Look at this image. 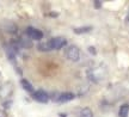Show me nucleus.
<instances>
[{"label":"nucleus","mask_w":129,"mask_h":117,"mask_svg":"<svg viewBox=\"0 0 129 117\" xmlns=\"http://www.w3.org/2000/svg\"><path fill=\"white\" fill-rule=\"evenodd\" d=\"M129 113V104H123L121 105L120 111H118V116L120 117H128Z\"/></svg>","instance_id":"9b49d317"},{"label":"nucleus","mask_w":129,"mask_h":117,"mask_svg":"<svg viewBox=\"0 0 129 117\" xmlns=\"http://www.w3.org/2000/svg\"><path fill=\"white\" fill-rule=\"evenodd\" d=\"M32 98L38 103H48L49 102V94L47 93L46 91L38 90V91H35L32 93Z\"/></svg>","instance_id":"20e7f679"},{"label":"nucleus","mask_w":129,"mask_h":117,"mask_svg":"<svg viewBox=\"0 0 129 117\" xmlns=\"http://www.w3.org/2000/svg\"><path fill=\"white\" fill-rule=\"evenodd\" d=\"M88 52L91 53V54H93V55H96V48L94 47H88Z\"/></svg>","instance_id":"4468645a"},{"label":"nucleus","mask_w":129,"mask_h":117,"mask_svg":"<svg viewBox=\"0 0 129 117\" xmlns=\"http://www.w3.org/2000/svg\"><path fill=\"white\" fill-rule=\"evenodd\" d=\"M64 55L72 62H77L80 59V49L77 46H69L67 47V49L64 50Z\"/></svg>","instance_id":"f03ea898"},{"label":"nucleus","mask_w":129,"mask_h":117,"mask_svg":"<svg viewBox=\"0 0 129 117\" xmlns=\"http://www.w3.org/2000/svg\"><path fill=\"white\" fill-rule=\"evenodd\" d=\"M77 116L78 117H93V112L90 108H81L77 111Z\"/></svg>","instance_id":"6e6552de"},{"label":"nucleus","mask_w":129,"mask_h":117,"mask_svg":"<svg viewBox=\"0 0 129 117\" xmlns=\"http://www.w3.org/2000/svg\"><path fill=\"white\" fill-rule=\"evenodd\" d=\"M92 30V26H81V28H75L74 32L77 35H83V33H87Z\"/></svg>","instance_id":"f8f14e48"},{"label":"nucleus","mask_w":129,"mask_h":117,"mask_svg":"<svg viewBox=\"0 0 129 117\" xmlns=\"http://www.w3.org/2000/svg\"><path fill=\"white\" fill-rule=\"evenodd\" d=\"M26 35L31 40H35V41H40V40L43 38V32H42L41 30H38L36 28H32V26H29L26 29Z\"/></svg>","instance_id":"423d86ee"},{"label":"nucleus","mask_w":129,"mask_h":117,"mask_svg":"<svg viewBox=\"0 0 129 117\" xmlns=\"http://www.w3.org/2000/svg\"><path fill=\"white\" fill-rule=\"evenodd\" d=\"M19 46H22V47H25V48H30L32 44H31V41H30V40H25V38H22V40L19 41Z\"/></svg>","instance_id":"ddd939ff"},{"label":"nucleus","mask_w":129,"mask_h":117,"mask_svg":"<svg viewBox=\"0 0 129 117\" xmlns=\"http://www.w3.org/2000/svg\"><path fill=\"white\" fill-rule=\"evenodd\" d=\"M94 3H96V7H101L102 3H99V1H94Z\"/></svg>","instance_id":"2eb2a0df"},{"label":"nucleus","mask_w":129,"mask_h":117,"mask_svg":"<svg viewBox=\"0 0 129 117\" xmlns=\"http://www.w3.org/2000/svg\"><path fill=\"white\" fill-rule=\"evenodd\" d=\"M49 42H50L53 50H59V49H61L62 47H64L67 44V41L63 37H54L51 40H49Z\"/></svg>","instance_id":"39448f33"},{"label":"nucleus","mask_w":129,"mask_h":117,"mask_svg":"<svg viewBox=\"0 0 129 117\" xmlns=\"http://www.w3.org/2000/svg\"><path fill=\"white\" fill-rule=\"evenodd\" d=\"M20 85L26 92H30V93H34V87L32 85L30 84V81H28L26 79H22L20 80Z\"/></svg>","instance_id":"9d476101"},{"label":"nucleus","mask_w":129,"mask_h":117,"mask_svg":"<svg viewBox=\"0 0 129 117\" xmlns=\"http://www.w3.org/2000/svg\"><path fill=\"white\" fill-rule=\"evenodd\" d=\"M37 49L38 50H41V52H50L53 50L51 49V46H50V42L49 41H47V42H42V43H38V46H37Z\"/></svg>","instance_id":"1a4fd4ad"},{"label":"nucleus","mask_w":129,"mask_h":117,"mask_svg":"<svg viewBox=\"0 0 129 117\" xmlns=\"http://www.w3.org/2000/svg\"><path fill=\"white\" fill-rule=\"evenodd\" d=\"M11 91H12V85L10 83H6V84H4L0 87V96L5 98V97H7V96L11 94Z\"/></svg>","instance_id":"0eeeda50"},{"label":"nucleus","mask_w":129,"mask_h":117,"mask_svg":"<svg viewBox=\"0 0 129 117\" xmlns=\"http://www.w3.org/2000/svg\"><path fill=\"white\" fill-rule=\"evenodd\" d=\"M53 98L55 99L56 102H60V103H68V102H71V100H73L74 93H72V92L56 93L55 96H53Z\"/></svg>","instance_id":"7ed1b4c3"},{"label":"nucleus","mask_w":129,"mask_h":117,"mask_svg":"<svg viewBox=\"0 0 129 117\" xmlns=\"http://www.w3.org/2000/svg\"><path fill=\"white\" fill-rule=\"evenodd\" d=\"M106 78V68L103 66H94L87 70V79L93 84H99Z\"/></svg>","instance_id":"f257e3e1"},{"label":"nucleus","mask_w":129,"mask_h":117,"mask_svg":"<svg viewBox=\"0 0 129 117\" xmlns=\"http://www.w3.org/2000/svg\"><path fill=\"white\" fill-rule=\"evenodd\" d=\"M0 117H3V116H1V115H0Z\"/></svg>","instance_id":"f3484780"},{"label":"nucleus","mask_w":129,"mask_h":117,"mask_svg":"<svg viewBox=\"0 0 129 117\" xmlns=\"http://www.w3.org/2000/svg\"><path fill=\"white\" fill-rule=\"evenodd\" d=\"M127 22H128V23H129V16H128V17H127Z\"/></svg>","instance_id":"dca6fc26"}]
</instances>
